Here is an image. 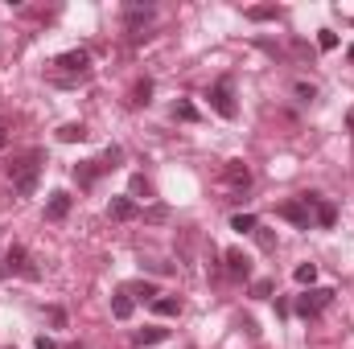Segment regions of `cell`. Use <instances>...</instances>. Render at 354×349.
Returning a JSON list of instances; mask_svg holds the SVG:
<instances>
[{"mask_svg": "<svg viewBox=\"0 0 354 349\" xmlns=\"http://www.w3.org/2000/svg\"><path fill=\"white\" fill-rule=\"evenodd\" d=\"M33 346H37V349H58V341H54V337H46V333H41V337H37V341H33Z\"/></svg>", "mask_w": 354, "mask_h": 349, "instance_id": "4dcf8cb0", "label": "cell"}, {"mask_svg": "<svg viewBox=\"0 0 354 349\" xmlns=\"http://www.w3.org/2000/svg\"><path fill=\"white\" fill-rule=\"evenodd\" d=\"M87 136H91L87 123H62V128H58V140H62V144H83Z\"/></svg>", "mask_w": 354, "mask_h": 349, "instance_id": "e0dca14e", "label": "cell"}, {"mask_svg": "<svg viewBox=\"0 0 354 349\" xmlns=\"http://www.w3.org/2000/svg\"><path fill=\"white\" fill-rule=\"evenodd\" d=\"M276 218L292 222L297 230H313V210H309L301 197H292V201H280V206H276Z\"/></svg>", "mask_w": 354, "mask_h": 349, "instance_id": "8992f818", "label": "cell"}, {"mask_svg": "<svg viewBox=\"0 0 354 349\" xmlns=\"http://www.w3.org/2000/svg\"><path fill=\"white\" fill-rule=\"evenodd\" d=\"M292 275H297V283H313V279H317V263H301Z\"/></svg>", "mask_w": 354, "mask_h": 349, "instance_id": "484cf974", "label": "cell"}, {"mask_svg": "<svg viewBox=\"0 0 354 349\" xmlns=\"http://www.w3.org/2000/svg\"><path fill=\"white\" fill-rule=\"evenodd\" d=\"M66 349H83V346H66Z\"/></svg>", "mask_w": 354, "mask_h": 349, "instance_id": "e575fe53", "label": "cell"}, {"mask_svg": "<svg viewBox=\"0 0 354 349\" xmlns=\"http://www.w3.org/2000/svg\"><path fill=\"white\" fill-rule=\"evenodd\" d=\"M153 312H157V317H177V312H181V300H177V296H157V300H153Z\"/></svg>", "mask_w": 354, "mask_h": 349, "instance_id": "ffe728a7", "label": "cell"}, {"mask_svg": "<svg viewBox=\"0 0 354 349\" xmlns=\"http://www.w3.org/2000/svg\"><path fill=\"white\" fill-rule=\"evenodd\" d=\"M120 161H124V152H120V148H107V152H103V157H99V169H103V173H107V169H115V165H120Z\"/></svg>", "mask_w": 354, "mask_h": 349, "instance_id": "d4e9b609", "label": "cell"}, {"mask_svg": "<svg viewBox=\"0 0 354 349\" xmlns=\"http://www.w3.org/2000/svg\"><path fill=\"white\" fill-rule=\"evenodd\" d=\"M272 288H276L272 279H256V283H252V296H260V300H268V296H272Z\"/></svg>", "mask_w": 354, "mask_h": 349, "instance_id": "f1b7e54d", "label": "cell"}, {"mask_svg": "<svg viewBox=\"0 0 354 349\" xmlns=\"http://www.w3.org/2000/svg\"><path fill=\"white\" fill-rule=\"evenodd\" d=\"M206 99H210V107H214L223 119H235V115H239V103H235V87H231V79H218L214 87L206 90Z\"/></svg>", "mask_w": 354, "mask_h": 349, "instance_id": "3957f363", "label": "cell"}, {"mask_svg": "<svg viewBox=\"0 0 354 349\" xmlns=\"http://www.w3.org/2000/svg\"><path fill=\"white\" fill-rule=\"evenodd\" d=\"M4 144H8V123L0 119V152H4Z\"/></svg>", "mask_w": 354, "mask_h": 349, "instance_id": "1f68e13d", "label": "cell"}, {"mask_svg": "<svg viewBox=\"0 0 354 349\" xmlns=\"http://www.w3.org/2000/svg\"><path fill=\"white\" fill-rule=\"evenodd\" d=\"M330 300H334V292H330V288H309V292H301V296H297V304H292V308H297V317L313 321V317H322V308H326Z\"/></svg>", "mask_w": 354, "mask_h": 349, "instance_id": "277c9868", "label": "cell"}, {"mask_svg": "<svg viewBox=\"0 0 354 349\" xmlns=\"http://www.w3.org/2000/svg\"><path fill=\"white\" fill-rule=\"evenodd\" d=\"M99 173H103V169H99V161H83V165L75 169V181H79V189H91V185L99 181Z\"/></svg>", "mask_w": 354, "mask_h": 349, "instance_id": "2e32d148", "label": "cell"}, {"mask_svg": "<svg viewBox=\"0 0 354 349\" xmlns=\"http://www.w3.org/2000/svg\"><path fill=\"white\" fill-rule=\"evenodd\" d=\"M128 189H132V193H128L132 201H149V197H153V185H149V177H145V173L132 177V185H128Z\"/></svg>", "mask_w": 354, "mask_h": 349, "instance_id": "d6986e66", "label": "cell"}, {"mask_svg": "<svg viewBox=\"0 0 354 349\" xmlns=\"http://www.w3.org/2000/svg\"><path fill=\"white\" fill-rule=\"evenodd\" d=\"M165 337H169V329H157V325H149V329H136V333H132V346L149 349V346H161Z\"/></svg>", "mask_w": 354, "mask_h": 349, "instance_id": "4fadbf2b", "label": "cell"}, {"mask_svg": "<svg viewBox=\"0 0 354 349\" xmlns=\"http://www.w3.org/2000/svg\"><path fill=\"white\" fill-rule=\"evenodd\" d=\"M107 218H115V222H132V218H140V206H136L132 197H111V201H107Z\"/></svg>", "mask_w": 354, "mask_h": 349, "instance_id": "30bf717a", "label": "cell"}, {"mask_svg": "<svg viewBox=\"0 0 354 349\" xmlns=\"http://www.w3.org/2000/svg\"><path fill=\"white\" fill-rule=\"evenodd\" d=\"M346 128L354 132V111H346Z\"/></svg>", "mask_w": 354, "mask_h": 349, "instance_id": "d6a6232c", "label": "cell"}, {"mask_svg": "<svg viewBox=\"0 0 354 349\" xmlns=\"http://www.w3.org/2000/svg\"><path fill=\"white\" fill-rule=\"evenodd\" d=\"M41 165H46V152H41V148H29V152L12 157V165H8V185H12L17 197H29V193L37 189Z\"/></svg>", "mask_w": 354, "mask_h": 349, "instance_id": "6da1fadb", "label": "cell"}, {"mask_svg": "<svg viewBox=\"0 0 354 349\" xmlns=\"http://www.w3.org/2000/svg\"><path fill=\"white\" fill-rule=\"evenodd\" d=\"M145 222H169V210L165 206H149L145 210Z\"/></svg>", "mask_w": 354, "mask_h": 349, "instance_id": "83f0119b", "label": "cell"}, {"mask_svg": "<svg viewBox=\"0 0 354 349\" xmlns=\"http://www.w3.org/2000/svg\"><path fill=\"white\" fill-rule=\"evenodd\" d=\"M4 267H8V271H17V275H25V279H37V275H41V271L29 263V251H25V247H8Z\"/></svg>", "mask_w": 354, "mask_h": 349, "instance_id": "9c48e42d", "label": "cell"}, {"mask_svg": "<svg viewBox=\"0 0 354 349\" xmlns=\"http://www.w3.org/2000/svg\"><path fill=\"white\" fill-rule=\"evenodd\" d=\"M256 226H260L256 214H235V218H231V230H239V235H252Z\"/></svg>", "mask_w": 354, "mask_h": 349, "instance_id": "603a6c76", "label": "cell"}, {"mask_svg": "<svg viewBox=\"0 0 354 349\" xmlns=\"http://www.w3.org/2000/svg\"><path fill=\"white\" fill-rule=\"evenodd\" d=\"M66 214H71V193H66V189L50 193V201H46V218H50V222H62Z\"/></svg>", "mask_w": 354, "mask_h": 349, "instance_id": "7c38bea8", "label": "cell"}, {"mask_svg": "<svg viewBox=\"0 0 354 349\" xmlns=\"http://www.w3.org/2000/svg\"><path fill=\"white\" fill-rule=\"evenodd\" d=\"M301 201L313 210V226H334V222H338V210H334L322 193H301Z\"/></svg>", "mask_w": 354, "mask_h": 349, "instance_id": "ba28073f", "label": "cell"}, {"mask_svg": "<svg viewBox=\"0 0 354 349\" xmlns=\"http://www.w3.org/2000/svg\"><path fill=\"white\" fill-rule=\"evenodd\" d=\"M132 308H136V300L120 288V292L111 296V317H115V321H128V317H132Z\"/></svg>", "mask_w": 354, "mask_h": 349, "instance_id": "5bb4252c", "label": "cell"}, {"mask_svg": "<svg viewBox=\"0 0 354 349\" xmlns=\"http://www.w3.org/2000/svg\"><path fill=\"white\" fill-rule=\"evenodd\" d=\"M248 21H280V8L276 4H252L248 8Z\"/></svg>", "mask_w": 354, "mask_h": 349, "instance_id": "44dd1931", "label": "cell"}, {"mask_svg": "<svg viewBox=\"0 0 354 349\" xmlns=\"http://www.w3.org/2000/svg\"><path fill=\"white\" fill-rule=\"evenodd\" d=\"M346 58H351V62H354V46H351V50H346Z\"/></svg>", "mask_w": 354, "mask_h": 349, "instance_id": "836d02e7", "label": "cell"}, {"mask_svg": "<svg viewBox=\"0 0 354 349\" xmlns=\"http://www.w3.org/2000/svg\"><path fill=\"white\" fill-rule=\"evenodd\" d=\"M174 119H177V123H198V119H202V111H198L189 99H177V103H174Z\"/></svg>", "mask_w": 354, "mask_h": 349, "instance_id": "ac0fdd59", "label": "cell"}, {"mask_svg": "<svg viewBox=\"0 0 354 349\" xmlns=\"http://www.w3.org/2000/svg\"><path fill=\"white\" fill-rule=\"evenodd\" d=\"M292 94H297L301 103H313V99H317V87H313V83H305V79H297V83H292Z\"/></svg>", "mask_w": 354, "mask_h": 349, "instance_id": "cb8c5ba5", "label": "cell"}, {"mask_svg": "<svg viewBox=\"0 0 354 349\" xmlns=\"http://www.w3.org/2000/svg\"><path fill=\"white\" fill-rule=\"evenodd\" d=\"M46 317H50V321H54V325H58V329H62V325H66V312H62V308H46Z\"/></svg>", "mask_w": 354, "mask_h": 349, "instance_id": "f546056e", "label": "cell"}, {"mask_svg": "<svg viewBox=\"0 0 354 349\" xmlns=\"http://www.w3.org/2000/svg\"><path fill=\"white\" fill-rule=\"evenodd\" d=\"M223 259H227V275H231V279H248V275H252V259H248L239 247H231Z\"/></svg>", "mask_w": 354, "mask_h": 349, "instance_id": "8fae6325", "label": "cell"}, {"mask_svg": "<svg viewBox=\"0 0 354 349\" xmlns=\"http://www.w3.org/2000/svg\"><path fill=\"white\" fill-rule=\"evenodd\" d=\"M4 271H8V267H0V275H4Z\"/></svg>", "mask_w": 354, "mask_h": 349, "instance_id": "d590c367", "label": "cell"}, {"mask_svg": "<svg viewBox=\"0 0 354 349\" xmlns=\"http://www.w3.org/2000/svg\"><path fill=\"white\" fill-rule=\"evenodd\" d=\"M317 50H338V33L334 29H322L317 33Z\"/></svg>", "mask_w": 354, "mask_h": 349, "instance_id": "4316f807", "label": "cell"}, {"mask_svg": "<svg viewBox=\"0 0 354 349\" xmlns=\"http://www.w3.org/2000/svg\"><path fill=\"white\" fill-rule=\"evenodd\" d=\"M223 185H227L231 193H248V189H252V169H248V161H227V165H223Z\"/></svg>", "mask_w": 354, "mask_h": 349, "instance_id": "52a82bcc", "label": "cell"}, {"mask_svg": "<svg viewBox=\"0 0 354 349\" xmlns=\"http://www.w3.org/2000/svg\"><path fill=\"white\" fill-rule=\"evenodd\" d=\"M149 94H153V79H140V83L132 87V103H136V107H149Z\"/></svg>", "mask_w": 354, "mask_h": 349, "instance_id": "7402d4cb", "label": "cell"}, {"mask_svg": "<svg viewBox=\"0 0 354 349\" xmlns=\"http://www.w3.org/2000/svg\"><path fill=\"white\" fill-rule=\"evenodd\" d=\"M124 292H128V296H136V300H145V304H153V300L161 296V292H157V283H149V279H136V283H128Z\"/></svg>", "mask_w": 354, "mask_h": 349, "instance_id": "9a60e30c", "label": "cell"}, {"mask_svg": "<svg viewBox=\"0 0 354 349\" xmlns=\"http://www.w3.org/2000/svg\"><path fill=\"white\" fill-rule=\"evenodd\" d=\"M83 79H91V54L87 50H66V54L54 62V83L75 87V83H83Z\"/></svg>", "mask_w": 354, "mask_h": 349, "instance_id": "7a4b0ae2", "label": "cell"}, {"mask_svg": "<svg viewBox=\"0 0 354 349\" xmlns=\"http://www.w3.org/2000/svg\"><path fill=\"white\" fill-rule=\"evenodd\" d=\"M153 17H157V12H153V4H140V0H128V4H124V29H128V33H136V37L153 25Z\"/></svg>", "mask_w": 354, "mask_h": 349, "instance_id": "5b68a950", "label": "cell"}]
</instances>
